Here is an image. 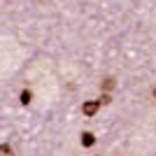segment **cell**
<instances>
[{
  "label": "cell",
  "mask_w": 156,
  "mask_h": 156,
  "mask_svg": "<svg viewBox=\"0 0 156 156\" xmlns=\"http://www.w3.org/2000/svg\"><path fill=\"white\" fill-rule=\"evenodd\" d=\"M0 156H12V147L9 144H0Z\"/></svg>",
  "instance_id": "cell-3"
},
{
  "label": "cell",
  "mask_w": 156,
  "mask_h": 156,
  "mask_svg": "<svg viewBox=\"0 0 156 156\" xmlns=\"http://www.w3.org/2000/svg\"><path fill=\"white\" fill-rule=\"evenodd\" d=\"M105 89H107V91H110V89H112V86H114V79H105Z\"/></svg>",
  "instance_id": "cell-5"
},
{
  "label": "cell",
  "mask_w": 156,
  "mask_h": 156,
  "mask_svg": "<svg viewBox=\"0 0 156 156\" xmlns=\"http://www.w3.org/2000/svg\"><path fill=\"white\" fill-rule=\"evenodd\" d=\"M98 107H100V100H93V103H86L84 107H82V112H84L86 117H93L98 112Z\"/></svg>",
  "instance_id": "cell-1"
},
{
  "label": "cell",
  "mask_w": 156,
  "mask_h": 156,
  "mask_svg": "<svg viewBox=\"0 0 156 156\" xmlns=\"http://www.w3.org/2000/svg\"><path fill=\"white\" fill-rule=\"evenodd\" d=\"M154 96H156V91H154Z\"/></svg>",
  "instance_id": "cell-6"
},
{
  "label": "cell",
  "mask_w": 156,
  "mask_h": 156,
  "mask_svg": "<svg viewBox=\"0 0 156 156\" xmlns=\"http://www.w3.org/2000/svg\"><path fill=\"white\" fill-rule=\"evenodd\" d=\"M93 142H96V137H93L91 133H84V135H82V144H84V147H91Z\"/></svg>",
  "instance_id": "cell-2"
},
{
  "label": "cell",
  "mask_w": 156,
  "mask_h": 156,
  "mask_svg": "<svg viewBox=\"0 0 156 156\" xmlns=\"http://www.w3.org/2000/svg\"><path fill=\"white\" fill-rule=\"evenodd\" d=\"M21 103H23V105L30 103V91H23V93H21Z\"/></svg>",
  "instance_id": "cell-4"
}]
</instances>
